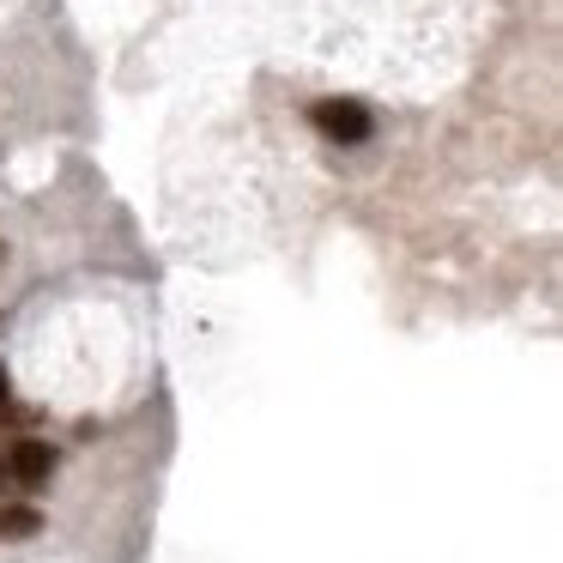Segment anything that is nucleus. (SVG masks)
<instances>
[{
	"mask_svg": "<svg viewBox=\"0 0 563 563\" xmlns=\"http://www.w3.org/2000/svg\"><path fill=\"white\" fill-rule=\"evenodd\" d=\"M309 122H316V134H328V140H340V146H357V140H369V110L364 103H352V98H321L316 110H309Z\"/></svg>",
	"mask_w": 563,
	"mask_h": 563,
	"instance_id": "f257e3e1",
	"label": "nucleus"
},
{
	"mask_svg": "<svg viewBox=\"0 0 563 563\" xmlns=\"http://www.w3.org/2000/svg\"><path fill=\"white\" fill-rule=\"evenodd\" d=\"M49 473H55V449H49V442H37V437H19L13 449H7V478H19L25 490L49 485Z\"/></svg>",
	"mask_w": 563,
	"mask_h": 563,
	"instance_id": "f03ea898",
	"label": "nucleus"
},
{
	"mask_svg": "<svg viewBox=\"0 0 563 563\" xmlns=\"http://www.w3.org/2000/svg\"><path fill=\"white\" fill-rule=\"evenodd\" d=\"M43 533V515L31 503H0V539H37Z\"/></svg>",
	"mask_w": 563,
	"mask_h": 563,
	"instance_id": "7ed1b4c3",
	"label": "nucleus"
},
{
	"mask_svg": "<svg viewBox=\"0 0 563 563\" xmlns=\"http://www.w3.org/2000/svg\"><path fill=\"white\" fill-rule=\"evenodd\" d=\"M13 418H19V412H13V406H7V400H0V424H13Z\"/></svg>",
	"mask_w": 563,
	"mask_h": 563,
	"instance_id": "20e7f679",
	"label": "nucleus"
},
{
	"mask_svg": "<svg viewBox=\"0 0 563 563\" xmlns=\"http://www.w3.org/2000/svg\"><path fill=\"white\" fill-rule=\"evenodd\" d=\"M0 485H7V454H0Z\"/></svg>",
	"mask_w": 563,
	"mask_h": 563,
	"instance_id": "39448f33",
	"label": "nucleus"
}]
</instances>
